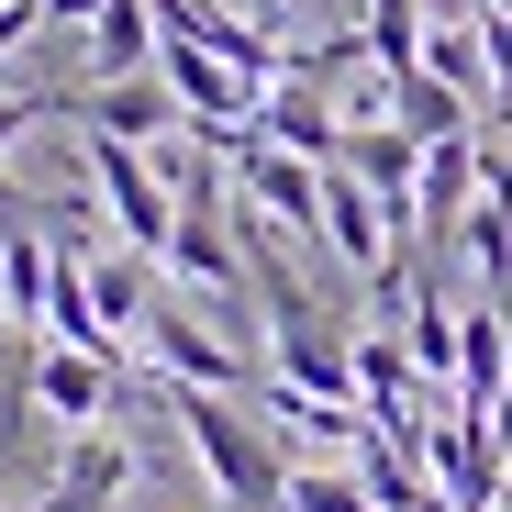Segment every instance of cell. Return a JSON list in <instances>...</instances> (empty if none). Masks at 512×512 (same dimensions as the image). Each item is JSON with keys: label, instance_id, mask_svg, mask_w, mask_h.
Segmentation results:
<instances>
[{"label": "cell", "instance_id": "obj_15", "mask_svg": "<svg viewBox=\"0 0 512 512\" xmlns=\"http://www.w3.org/2000/svg\"><path fill=\"white\" fill-rule=\"evenodd\" d=\"M446 12H457V23H468V12H479V0H446Z\"/></svg>", "mask_w": 512, "mask_h": 512}, {"label": "cell", "instance_id": "obj_12", "mask_svg": "<svg viewBox=\"0 0 512 512\" xmlns=\"http://www.w3.org/2000/svg\"><path fill=\"white\" fill-rule=\"evenodd\" d=\"M0 223H45V201H23L12 179H0Z\"/></svg>", "mask_w": 512, "mask_h": 512}, {"label": "cell", "instance_id": "obj_10", "mask_svg": "<svg viewBox=\"0 0 512 512\" xmlns=\"http://www.w3.org/2000/svg\"><path fill=\"white\" fill-rule=\"evenodd\" d=\"M290 512H390L368 479H334V468H290Z\"/></svg>", "mask_w": 512, "mask_h": 512}, {"label": "cell", "instance_id": "obj_1", "mask_svg": "<svg viewBox=\"0 0 512 512\" xmlns=\"http://www.w3.org/2000/svg\"><path fill=\"white\" fill-rule=\"evenodd\" d=\"M167 412H179L190 457L212 468L223 512H290V468H279V446H268V423L234 412V390H190V379H167Z\"/></svg>", "mask_w": 512, "mask_h": 512}, {"label": "cell", "instance_id": "obj_5", "mask_svg": "<svg viewBox=\"0 0 512 512\" xmlns=\"http://www.w3.org/2000/svg\"><path fill=\"white\" fill-rule=\"evenodd\" d=\"M479 179H490V145L479 134H435V145H423V190H412L423 201V245H446L468 223V190Z\"/></svg>", "mask_w": 512, "mask_h": 512}, {"label": "cell", "instance_id": "obj_4", "mask_svg": "<svg viewBox=\"0 0 512 512\" xmlns=\"http://www.w3.org/2000/svg\"><path fill=\"white\" fill-rule=\"evenodd\" d=\"M134 346L156 357V379H190V390H256V368L234 357V346H212V334L190 323V312H145V334H134Z\"/></svg>", "mask_w": 512, "mask_h": 512}, {"label": "cell", "instance_id": "obj_14", "mask_svg": "<svg viewBox=\"0 0 512 512\" xmlns=\"http://www.w3.org/2000/svg\"><path fill=\"white\" fill-rule=\"evenodd\" d=\"M101 12V0H45V23H90Z\"/></svg>", "mask_w": 512, "mask_h": 512}, {"label": "cell", "instance_id": "obj_7", "mask_svg": "<svg viewBox=\"0 0 512 512\" xmlns=\"http://www.w3.org/2000/svg\"><path fill=\"white\" fill-rule=\"evenodd\" d=\"M256 134H268V145H290V156H312V167H334V156H346V123L323 112V90H312V78H279V90L256 101Z\"/></svg>", "mask_w": 512, "mask_h": 512}, {"label": "cell", "instance_id": "obj_3", "mask_svg": "<svg viewBox=\"0 0 512 512\" xmlns=\"http://www.w3.org/2000/svg\"><path fill=\"white\" fill-rule=\"evenodd\" d=\"M23 390H34V412H45V423L90 435V423H101V412L123 401V368H112V357H90V346H34Z\"/></svg>", "mask_w": 512, "mask_h": 512}, {"label": "cell", "instance_id": "obj_13", "mask_svg": "<svg viewBox=\"0 0 512 512\" xmlns=\"http://www.w3.org/2000/svg\"><path fill=\"white\" fill-rule=\"evenodd\" d=\"M501 334H512V301H501ZM501 446H512V368H501Z\"/></svg>", "mask_w": 512, "mask_h": 512}, {"label": "cell", "instance_id": "obj_11", "mask_svg": "<svg viewBox=\"0 0 512 512\" xmlns=\"http://www.w3.org/2000/svg\"><path fill=\"white\" fill-rule=\"evenodd\" d=\"M34 23H45V0H0V56H12V45H23Z\"/></svg>", "mask_w": 512, "mask_h": 512}, {"label": "cell", "instance_id": "obj_6", "mask_svg": "<svg viewBox=\"0 0 512 512\" xmlns=\"http://www.w3.org/2000/svg\"><path fill=\"white\" fill-rule=\"evenodd\" d=\"M78 123H90V134H123V145H156V134H179L190 112H179V90L145 67V78H101V90L78 101Z\"/></svg>", "mask_w": 512, "mask_h": 512}, {"label": "cell", "instance_id": "obj_9", "mask_svg": "<svg viewBox=\"0 0 512 512\" xmlns=\"http://www.w3.org/2000/svg\"><path fill=\"white\" fill-rule=\"evenodd\" d=\"M156 67V0H101L90 12V78H145Z\"/></svg>", "mask_w": 512, "mask_h": 512}, {"label": "cell", "instance_id": "obj_8", "mask_svg": "<svg viewBox=\"0 0 512 512\" xmlns=\"http://www.w3.org/2000/svg\"><path fill=\"white\" fill-rule=\"evenodd\" d=\"M145 279H156V256H134V245H123V256H101V245H90V312H101L112 346H123V334H145V312H156V290H145Z\"/></svg>", "mask_w": 512, "mask_h": 512}, {"label": "cell", "instance_id": "obj_2", "mask_svg": "<svg viewBox=\"0 0 512 512\" xmlns=\"http://www.w3.org/2000/svg\"><path fill=\"white\" fill-rule=\"evenodd\" d=\"M90 179H101V212L123 223V245H134V256H167V234H179V190H167L156 145L90 134Z\"/></svg>", "mask_w": 512, "mask_h": 512}]
</instances>
